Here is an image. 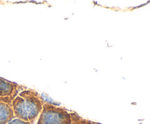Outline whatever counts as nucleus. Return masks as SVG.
Segmentation results:
<instances>
[{
	"label": "nucleus",
	"mask_w": 150,
	"mask_h": 124,
	"mask_svg": "<svg viewBox=\"0 0 150 124\" xmlns=\"http://www.w3.org/2000/svg\"><path fill=\"white\" fill-rule=\"evenodd\" d=\"M44 102L36 90L26 89L19 93L12 102L15 117L33 124L42 112Z\"/></svg>",
	"instance_id": "1"
},
{
	"label": "nucleus",
	"mask_w": 150,
	"mask_h": 124,
	"mask_svg": "<svg viewBox=\"0 0 150 124\" xmlns=\"http://www.w3.org/2000/svg\"><path fill=\"white\" fill-rule=\"evenodd\" d=\"M37 124H71V118L65 108L45 102Z\"/></svg>",
	"instance_id": "2"
},
{
	"label": "nucleus",
	"mask_w": 150,
	"mask_h": 124,
	"mask_svg": "<svg viewBox=\"0 0 150 124\" xmlns=\"http://www.w3.org/2000/svg\"><path fill=\"white\" fill-rule=\"evenodd\" d=\"M26 89H27L26 86L21 85L0 77V97H10L13 100L19 93Z\"/></svg>",
	"instance_id": "3"
},
{
	"label": "nucleus",
	"mask_w": 150,
	"mask_h": 124,
	"mask_svg": "<svg viewBox=\"0 0 150 124\" xmlns=\"http://www.w3.org/2000/svg\"><path fill=\"white\" fill-rule=\"evenodd\" d=\"M13 101L10 97H0V124H7L16 118L12 105Z\"/></svg>",
	"instance_id": "4"
},
{
	"label": "nucleus",
	"mask_w": 150,
	"mask_h": 124,
	"mask_svg": "<svg viewBox=\"0 0 150 124\" xmlns=\"http://www.w3.org/2000/svg\"><path fill=\"white\" fill-rule=\"evenodd\" d=\"M70 118H71V124H86V120L81 118L76 112H70Z\"/></svg>",
	"instance_id": "5"
},
{
	"label": "nucleus",
	"mask_w": 150,
	"mask_h": 124,
	"mask_svg": "<svg viewBox=\"0 0 150 124\" xmlns=\"http://www.w3.org/2000/svg\"><path fill=\"white\" fill-rule=\"evenodd\" d=\"M7 124H30L29 122H26L24 120H22L18 119V118H14L13 120H12L10 123H8Z\"/></svg>",
	"instance_id": "6"
},
{
	"label": "nucleus",
	"mask_w": 150,
	"mask_h": 124,
	"mask_svg": "<svg viewBox=\"0 0 150 124\" xmlns=\"http://www.w3.org/2000/svg\"><path fill=\"white\" fill-rule=\"evenodd\" d=\"M86 124H97V123H92L90 122V121L86 120Z\"/></svg>",
	"instance_id": "7"
}]
</instances>
